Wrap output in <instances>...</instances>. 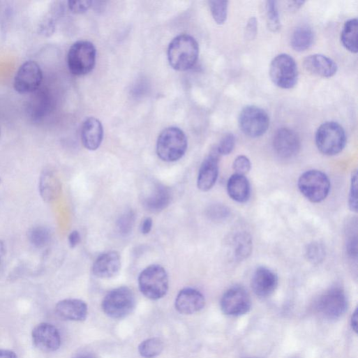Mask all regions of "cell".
<instances>
[{"label":"cell","instance_id":"1","mask_svg":"<svg viewBox=\"0 0 358 358\" xmlns=\"http://www.w3.org/2000/svg\"><path fill=\"white\" fill-rule=\"evenodd\" d=\"M199 45L191 36L180 35L170 44L167 52L170 66L175 70L184 72L192 69L199 58Z\"/></svg>","mask_w":358,"mask_h":358},{"label":"cell","instance_id":"2","mask_svg":"<svg viewBox=\"0 0 358 358\" xmlns=\"http://www.w3.org/2000/svg\"><path fill=\"white\" fill-rule=\"evenodd\" d=\"M187 148L188 140L184 131L177 127H170L161 133L156 151L162 161L171 163L180 160Z\"/></svg>","mask_w":358,"mask_h":358},{"label":"cell","instance_id":"3","mask_svg":"<svg viewBox=\"0 0 358 358\" xmlns=\"http://www.w3.org/2000/svg\"><path fill=\"white\" fill-rule=\"evenodd\" d=\"M315 140L316 147L321 154L333 156L340 154L345 148L346 135L341 125L329 121L318 128Z\"/></svg>","mask_w":358,"mask_h":358},{"label":"cell","instance_id":"4","mask_svg":"<svg viewBox=\"0 0 358 358\" xmlns=\"http://www.w3.org/2000/svg\"><path fill=\"white\" fill-rule=\"evenodd\" d=\"M138 281L140 291L150 299L163 298L169 289L168 275L161 265L153 264L145 268L140 274Z\"/></svg>","mask_w":358,"mask_h":358},{"label":"cell","instance_id":"5","mask_svg":"<svg viewBox=\"0 0 358 358\" xmlns=\"http://www.w3.org/2000/svg\"><path fill=\"white\" fill-rule=\"evenodd\" d=\"M136 306L133 291L128 287H120L109 292L103 299L102 307L109 317L122 319L128 316Z\"/></svg>","mask_w":358,"mask_h":358},{"label":"cell","instance_id":"6","mask_svg":"<svg viewBox=\"0 0 358 358\" xmlns=\"http://www.w3.org/2000/svg\"><path fill=\"white\" fill-rule=\"evenodd\" d=\"M300 193L308 201L320 203L329 194L331 183L328 177L317 170H308L303 173L297 182Z\"/></svg>","mask_w":358,"mask_h":358},{"label":"cell","instance_id":"7","mask_svg":"<svg viewBox=\"0 0 358 358\" xmlns=\"http://www.w3.org/2000/svg\"><path fill=\"white\" fill-rule=\"evenodd\" d=\"M97 51L88 41H79L75 43L68 54V66L70 73L75 76H84L89 74L96 64Z\"/></svg>","mask_w":358,"mask_h":358},{"label":"cell","instance_id":"8","mask_svg":"<svg viewBox=\"0 0 358 358\" xmlns=\"http://www.w3.org/2000/svg\"><path fill=\"white\" fill-rule=\"evenodd\" d=\"M269 77L272 82L282 89L294 88L298 80L299 73L294 59L290 55L276 56L269 66Z\"/></svg>","mask_w":358,"mask_h":358},{"label":"cell","instance_id":"9","mask_svg":"<svg viewBox=\"0 0 358 358\" xmlns=\"http://www.w3.org/2000/svg\"><path fill=\"white\" fill-rule=\"evenodd\" d=\"M270 124L267 113L257 106H246L239 116L240 130L248 137L257 138L264 135Z\"/></svg>","mask_w":358,"mask_h":358},{"label":"cell","instance_id":"10","mask_svg":"<svg viewBox=\"0 0 358 358\" xmlns=\"http://www.w3.org/2000/svg\"><path fill=\"white\" fill-rule=\"evenodd\" d=\"M43 82L41 67L36 61H29L22 64L17 71L14 87L20 94H31L40 89Z\"/></svg>","mask_w":358,"mask_h":358},{"label":"cell","instance_id":"11","mask_svg":"<svg viewBox=\"0 0 358 358\" xmlns=\"http://www.w3.org/2000/svg\"><path fill=\"white\" fill-rule=\"evenodd\" d=\"M251 299L242 286L235 285L228 289L221 300L222 311L230 316H240L248 313L251 308Z\"/></svg>","mask_w":358,"mask_h":358},{"label":"cell","instance_id":"12","mask_svg":"<svg viewBox=\"0 0 358 358\" xmlns=\"http://www.w3.org/2000/svg\"><path fill=\"white\" fill-rule=\"evenodd\" d=\"M317 308L328 319L339 318L348 308L346 294L341 288H332L320 296Z\"/></svg>","mask_w":358,"mask_h":358},{"label":"cell","instance_id":"13","mask_svg":"<svg viewBox=\"0 0 358 358\" xmlns=\"http://www.w3.org/2000/svg\"><path fill=\"white\" fill-rule=\"evenodd\" d=\"M273 147L276 155L283 159L295 157L301 149L299 135L287 128L278 129L274 135Z\"/></svg>","mask_w":358,"mask_h":358},{"label":"cell","instance_id":"14","mask_svg":"<svg viewBox=\"0 0 358 358\" xmlns=\"http://www.w3.org/2000/svg\"><path fill=\"white\" fill-rule=\"evenodd\" d=\"M217 147H214L201 165L197 177V188L203 192L210 191L216 184L219 174L221 159Z\"/></svg>","mask_w":358,"mask_h":358},{"label":"cell","instance_id":"15","mask_svg":"<svg viewBox=\"0 0 358 358\" xmlns=\"http://www.w3.org/2000/svg\"><path fill=\"white\" fill-rule=\"evenodd\" d=\"M35 345L44 352L57 350L61 344V336L58 329L50 323L36 326L32 334Z\"/></svg>","mask_w":358,"mask_h":358},{"label":"cell","instance_id":"16","mask_svg":"<svg viewBox=\"0 0 358 358\" xmlns=\"http://www.w3.org/2000/svg\"><path fill=\"white\" fill-rule=\"evenodd\" d=\"M278 285L277 274L268 267H258L252 276L251 288L253 292L260 298L271 296L276 290Z\"/></svg>","mask_w":358,"mask_h":358},{"label":"cell","instance_id":"17","mask_svg":"<svg viewBox=\"0 0 358 358\" xmlns=\"http://www.w3.org/2000/svg\"><path fill=\"white\" fill-rule=\"evenodd\" d=\"M205 303V297L201 292L187 288L181 290L178 294L175 307L180 313L191 315L202 310Z\"/></svg>","mask_w":358,"mask_h":358},{"label":"cell","instance_id":"18","mask_svg":"<svg viewBox=\"0 0 358 358\" xmlns=\"http://www.w3.org/2000/svg\"><path fill=\"white\" fill-rule=\"evenodd\" d=\"M121 267L119 253L110 251L100 255L93 265V274L100 278H111L118 274Z\"/></svg>","mask_w":358,"mask_h":358},{"label":"cell","instance_id":"19","mask_svg":"<svg viewBox=\"0 0 358 358\" xmlns=\"http://www.w3.org/2000/svg\"><path fill=\"white\" fill-rule=\"evenodd\" d=\"M172 200L171 190L161 184H156L143 199V205L152 213L165 209Z\"/></svg>","mask_w":358,"mask_h":358},{"label":"cell","instance_id":"20","mask_svg":"<svg viewBox=\"0 0 358 358\" xmlns=\"http://www.w3.org/2000/svg\"><path fill=\"white\" fill-rule=\"evenodd\" d=\"M305 70L311 75L322 78H330L337 72L336 64L330 58L314 54L306 57L304 61Z\"/></svg>","mask_w":358,"mask_h":358},{"label":"cell","instance_id":"21","mask_svg":"<svg viewBox=\"0 0 358 358\" xmlns=\"http://www.w3.org/2000/svg\"><path fill=\"white\" fill-rule=\"evenodd\" d=\"M103 126L98 119L90 117L84 121L82 126L81 137L87 149L97 150L103 142Z\"/></svg>","mask_w":358,"mask_h":358},{"label":"cell","instance_id":"22","mask_svg":"<svg viewBox=\"0 0 358 358\" xmlns=\"http://www.w3.org/2000/svg\"><path fill=\"white\" fill-rule=\"evenodd\" d=\"M58 315L66 320L84 321L88 315V305L78 299H66L60 301L56 307Z\"/></svg>","mask_w":358,"mask_h":358},{"label":"cell","instance_id":"23","mask_svg":"<svg viewBox=\"0 0 358 358\" xmlns=\"http://www.w3.org/2000/svg\"><path fill=\"white\" fill-rule=\"evenodd\" d=\"M62 186L59 177L53 171L46 170L40 175L39 192L42 199L51 203L59 198Z\"/></svg>","mask_w":358,"mask_h":358},{"label":"cell","instance_id":"24","mask_svg":"<svg viewBox=\"0 0 358 358\" xmlns=\"http://www.w3.org/2000/svg\"><path fill=\"white\" fill-rule=\"evenodd\" d=\"M28 107L29 114L34 121L46 117L52 107V98L48 91L39 89L33 94Z\"/></svg>","mask_w":358,"mask_h":358},{"label":"cell","instance_id":"25","mask_svg":"<svg viewBox=\"0 0 358 358\" xmlns=\"http://www.w3.org/2000/svg\"><path fill=\"white\" fill-rule=\"evenodd\" d=\"M227 191L230 197L238 202L246 203L251 194V184L246 176L232 174L228 181Z\"/></svg>","mask_w":358,"mask_h":358},{"label":"cell","instance_id":"26","mask_svg":"<svg viewBox=\"0 0 358 358\" xmlns=\"http://www.w3.org/2000/svg\"><path fill=\"white\" fill-rule=\"evenodd\" d=\"M358 22L357 19L347 21L341 33V42L344 48L352 54L357 53Z\"/></svg>","mask_w":358,"mask_h":358},{"label":"cell","instance_id":"27","mask_svg":"<svg viewBox=\"0 0 358 358\" xmlns=\"http://www.w3.org/2000/svg\"><path fill=\"white\" fill-rule=\"evenodd\" d=\"M233 255L235 260L242 261L247 259L253 251V241L249 234L238 233L232 240Z\"/></svg>","mask_w":358,"mask_h":358},{"label":"cell","instance_id":"28","mask_svg":"<svg viewBox=\"0 0 358 358\" xmlns=\"http://www.w3.org/2000/svg\"><path fill=\"white\" fill-rule=\"evenodd\" d=\"M314 41V33L307 26L297 28L291 38V46L296 52H301L308 50Z\"/></svg>","mask_w":358,"mask_h":358},{"label":"cell","instance_id":"29","mask_svg":"<svg viewBox=\"0 0 358 358\" xmlns=\"http://www.w3.org/2000/svg\"><path fill=\"white\" fill-rule=\"evenodd\" d=\"M164 349L163 341L156 337L142 341L138 348L140 354L144 358H154L158 356Z\"/></svg>","mask_w":358,"mask_h":358},{"label":"cell","instance_id":"30","mask_svg":"<svg viewBox=\"0 0 358 358\" xmlns=\"http://www.w3.org/2000/svg\"><path fill=\"white\" fill-rule=\"evenodd\" d=\"M28 235L31 244L38 248L46 247L52 239L50 230L44 226L33 228Z\"/></svg>","mask_w":358,"mask_h":358},{"label":"cell","instance_id":"31","mask_svg":"<svg viewBox=\"0 0 358 358\" xmlns=\"http://www.w3.org/2000/svg\"><path fill=\"white\" fill-rule=\"evenodd\" d=\"M326 251L324 246L318 241L308 244L305 248L306 260L313 265L321 264L325 259Z\"/></svg>","mask_w":358,"mask_h":358},{"label":"cell","instance_id":"32","mask_svg":"<svg viewBox=\"0 0 358 358\" xmlns=\"http://www.w3.org/2000/svg\"><path fill=\"white\" fill-rule=\"evenodd\" d=\"M357 221L351 222L346 232L345 250L348 256L353 260L357 258Z\"/></svg>","mask_w":358,"mask_h":358},{"label":"cell","instance_id":"33","mask_svg":"<svg viewBox=\"0 0 358 358\" xmlns=\"http://www.w3.org/2000/svg\"><path fill=\"white\" fill-rule=\"evenodd\" d=\"M267 21L268 29L273 33L281 29V21L276 1H267L266 5Z\"/></svg>","mask_w":358,"mask_h":358},{"label":"cell","instance_id":"34","mask_svg":"<svg viewBox=\"0 0 358 358\" xmlns=\"http://www.w3.org/2000/svg\"><path fill=\"white\" fill-rule=\"evenodd\" d=\"M209 4L215 22L218 25L224 24L228 18V2L210 1Z\"/></svg>","mask_w":358,"mask_h":358},{"label":"cell","instance_id":"35","mask_svg":"<svg viewBox=\"0 0 358 358\" xmlns=\"http://www.w3.org/2000/svg\"><path fill=\"white\" fill-rule=\"evenodd\" d=\"M135 214L133 211H128L122 214L117 221V228L119 233L124 237L131 234L135 223Z\"/></svg>","mask_w":358,"mask_h":358},{"label":"cell","instance_id":"36","mask_svg":"<svg viewBox=\"0 0 358 358\" xmlns=\"http://www.w3.org/2000/svg\"><path fill=\"white\" fill-rule=\"evenodd\" d=\"M230 215V209L221 204H214L207 209V217L214 221H221L227 219Z\"/></svg>","mask_w":358,"mask_h":358},{"label":"cell","instance_id":"37","mask_svg":"<svg viewBox=\"0 0 358 358\" xmlns=\"http://www.w3.org/2000/svg\"><path fill=\"white\" fill-rule=\"evenodd\" d=\"M348 206L351 211L357 212V172L355 170L351 175L348 195Z\"/></svg>","mask_w":358,"mask_h":358},{"label":"cell","instance_id":"38","mask_svg":"<svg viewBox=\"0 0 358 358\" xmlns=\"http://www.w3.org/2000/svg\"><path fill=\"white\" fill-rule=\"evenodd\" d=\"M216 147L221 156L230 154L235 147L234 135L232 133L226 134Z\"/></svg>","mask_w":358,"mask_h":358},{"label":"cell","instance_id":"39","mask_svg":"<svg viewBox=\"0 0 358 358\" xmlns=\"http://www.w3.org/2000/svg\"><path fill=\"white\" fill-rule=\"evenodd\" d=\"M234 174L246 176L251 170V163L245 156H237L232 165Z\"/></svg>","mask_w":358,"mask_h":358},{"label":"cell","instance_id":"40","mask_svg":"<svg viewBox=\"0 0 358 358\" xmlns=\"http://www.w3.org/2000/svg\"><path fill=\"white\" fill-rule=\"evenodd\" d=\"M69 10L74 14L80 15L87 13L91 7V1H69Z\"/></svg>","mask_w":358,"mask_h":358},{"label":"cell","instance_id":"41","mask_svg":"<svg viewBox=\"0 0 358 358\" xmlns=\"http://www.w3.org/2000/svg\"><path fill=\"white\" fill-rule=\"evenodd\" d=\"M258 31V22L255 17H252L248 22L246 27V36L248 40H253Z\"/></svg>","mask_w":358,"mask_h":358},{"label":"cell","instance_id":"42","mask_svg":"<svg viewBox=\"0 0 358 358\" xmlns=\"http://www.w3.org/2000/svg\"><path fill=\"white\" fill-rule=\"evenodd\" d=\"M68 241L70 246L72 248L77 247L81 241V235L80 232L77 230L73 231L68 237Z\"/></svg>","mask_w":358,"mask_h":358},{"label":"cell","instance_id":"43","mask_svg":"<svg viewBox=\"0 0 358 358\" xmlns=\"http://www.w3.org/2000/svg\"><path fill=\"white\" fill-rule=\"evenodd\" d=\"M153 228V220L151 218L144 219L141 225V232L143 234L150 233Z\"/></svg>","mask_w":358,"mask_h":358},{"label":"cell","instance_id":"44","mask_svg":"<svg viewBox=\"0 0 358 358\" xmlns=\"http://www.w3.org/2000/svg\"><path fill=\"white\" fill-rule=\"evenodd\" d=\"M0 358H18L16 353L10 350H0Z\"/></svg>","mask_w":358,"mask_h":358},{"label":"cell","instance_id":"45","mask_svg":"<svg viewBox=\"0 0 358 358\" xmlns=\"http://www.w3.org/2000/svg\"><path fill=\"white\" fill-rule=\"evenodd\" d=\"M357 309L355 311L351 317L350 325L354 331L357 332Z\"/></svg>","mask_w":358,"mask_h":358},{"label":"cell","instance_id":"46","mask_svg":"<svg viewBox=\"0 0 358 358\" xmlns=\"http://www.w3.org/2000/svg\"><path fill=\"white\" fill-rule=\"evenodd\" d=\"M6 248L5 243L2 240H0V264L2 263L3 258L6 256Z\"/></svg>","mask_w":358,"mask_h":358},{"label":"cell","instance_id":"47","mask_svg":"<svg viewBox=\"0 0 358 358\" xmlns=\"http://www.w3.org/2000/svg\"><path fill=\"white\" fill-rule=\"evenodd\" d=\"M290 7L294 10H297L301 8L304 4L305 3L304 1H294L290 3Z\"/></svg>","mask_w":358,"mask_h":358},{"label":"cell","instance_id":"48","mask_svg":"<svg viewBox=\"0 0 358 358\" xmlns=\"http://www.w3.org/2000/svg\"><path fill=\"white\" fill-rule=\"evenodd\" d=\"M77 358H96V357L91 354H84V355H80Z\"/></svg>","mask_w":358,"mask_h":358},{"label":"cell","instance_id":"49","mask_svg":"<svg viewBox=\"0 0 358 358\" xmlns=\"http://www.w3.org/2000/svg\"><path fill=\"white\" fill-rule=\"evenodd\" d=\"M246 358H256V357H246Z\"/></svg>","mask_w":358,"mask_h":358},{"label":"cell","instance_id":"50","mask_svg":"<svg viewBox=\"0 0 358 358\" xmlns=\"http://www.w3.org/2000/svg\"><path fill=\"white\" fill-rule=\"evenodd\" d=\"M0 183H1V179H0Z\"/></svg>","mask_w":358,"mask_h":358}]
</instances>
